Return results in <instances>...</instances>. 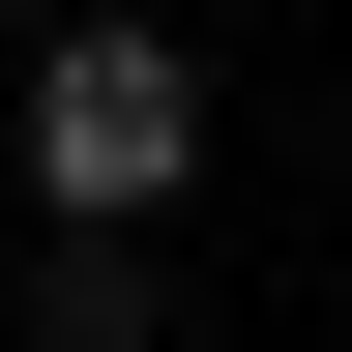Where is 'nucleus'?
<instances>
[{"mask_svg": "<svg viewBox=\"0 0 352 352\" xmlns=\"http://www.w3.org/2000/svg\"><path fill=\"white\" fill-rule=\"evenodd\" d=\"M176 176H206V59H176L147 0L59 30V59H30V206H59V235H147Z\"/></svg>", "mask_w": 352, "mask_h": 352, "instance_id": "obj_1", "label": "nucleus"}, {"mask_svg": "<svg viewBox=\"0 0 352 352\" xmlns=\"http://www.w3.org/2000/svg\"><path fill=\"white\" fill-rule=\"evenodd\" d=\"M147 323H176L147 235H59V264H30V352H147Z\"/></svg>", "mask_w": 352, "mask_h": 352, "instance_id": "obj_2", "label": "nucleus"}, {"mask_svg": "<svg viewBox=\"0 0 352 352\" xmlns=\"http://www.w3.org/2000/svg\"><path fill=\"white\" fill-rule=\"evenodd\" d=\"M0 30H30V0H0Z\"/></svg>", "mask_w": 352, "mask_h": 352, "instance_id": "obj_3", "label": "nucleus"}]
</instances>
